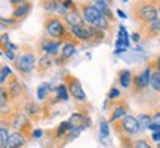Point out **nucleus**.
<instances>
[{"instance_id":"nucleus-28","label":"nucleus","mask_w":160,"mask_h":148,"mask_svg":"<svg viewBox=\"0 0 160 148\" xmlns=\"http://www.w3.org/2000/svg\"><path fill=\"white\" fill-rule=\"evenodd\" d=\"M13 74L15 73L12 71V68L8 64H2V67H0V85L5 86L8 83V80L11 79Z\"/></svg>"},{"instance_id":"nucleus-37","label":"nucleus","mask_w":160,"mask_h":148,"mask_svg":"<svg viewBox=\"0 0 160 148\" xmlns=\"http://www.w3.org/2000/svg\"><path fill=\"white\" fill-rule=\"evenodd\" d=\"M131 39H132V42H133V43H137V45H138V43L142 40V34H141L139 31H135V33H132V34H131Z\"/></svg>"},{"instance_id":"nucleus-29","label":"nucleus","mask_w":160,"mask_h":148,"mask_svg":"<svg viewBox=\"0 0 160 148\" xmlns=\"http://www.w3.org/2000/svg\"><path fill=\"white\" fill-rule=\"evenodd\" d=\"M2 28L3 30H6L8 28V31L9 30H13V28H18L19 25H21V21H18V19H15L13 17H11V18H5V17H2Z\"/></svg>"},{"instance_id":"nucleus-20","label":"nucleus","mask_w":160,"mask_h":148,"mask_svg":"<svg viewBox=\"0 0 160 148\" xmlns=\"http://www.w3.org/2000/svg\"><path fill=\"white\" fill-rule=\"evenodd\" d=\"M117 83H119L123 89H128L131 91L132 89V83H133V74H132L131 70L123 68L117 73Z\"/></svg>"},{"instance_id":"nucleus-25","label":"nucleus","mask_w":160,"mask_h":148,"mask_svg":"<svg viewBox=\"0 0 160 148\" xmlns=\"http://www.w3.org/2000/svg\"><path fill=\"white\" fill-rule=\"evenodd\" d=\"M95 7H97L98 11L102 13L104 17H107L111 21V22H116V17H114V12L111 11V6L108 3H105V2H99V3H95Z\"/></svg>"},{"instance_id":"nucleus-44","label":"nucleus","mask_w":160,"mask_h":148,"mask_svg":"<svg viewBox=\"0 0 160 148\" xmlns=\"http://www.w3.org/2000/svg\"><path fill=\"white\" fill-rule=\"evenodd\" d=\"M156 5H157V19L160 21V0H156Z\"/></svg>"},{"instance_id":"nucleus-1","label":"nucleus","mask_w":160,"mask_h":148,"mask_svg":"<svg viewBox=\"0 0 160 148\" xmlns=\"http://www.w3.org/2000/svg\"><path fill=\"white\" fill-rule=\"evenodd\" d=\"M37 51L30 45H22L17 53V59L13 61V67L17 74L22 79H28L37 68Z\"/></svg>"},{"instance_id":"nucleus-9","label":"nucleus","mask_w":160,"mask_h":148,"mask_svg":"<svg viewBox=\"0 0 160 148\" xmlns=\"http://www.w3.org/2000/svg\"><path fill=\"white\" fill-rule=\"evenodd\" d=\"M70 34L73 36L79 43H88V45H93V40L97 37V28L89 27L88 24L83 25H76V27H70Z\"/></svg>"},{"instance_id":"nucleus-38","label":"nucleus","mask_w":160,"mask_h":148,"mask_svg":"<svg viewBox=\"0 0 160 148\" xmlns=\"http://www.w3.org/2000/svg\"><path fill=\"white\" fill-rule=\"evenodd\" d=\"M150 62L153 64V68L154 70H157V71H160V53L157 55V57L154 58V59H151Z\"/></svg>"},{"instance_id":"nucleus-32","label":"nucleus","mask_w":160,"mask_h":148,"mask_svg":"<svg viewBox=\"0 0 160 148\" xmlns=\"http://www.w3.org/2000/svg\"><path fill=\"white\" fill-rule=\"evenodd\" d=\"M133 148H154V147H153V144L150 142V139H147V138H138L135 141V147Z\"/></svg>"},{"instance_id":"nucleus-22","label":"nucleus","mask_w":160,"mask_h":148,"mask_svg":"<svg viewBox=\"0 0 160 148\" xmlns=\"http://www.w3.org/2000/svg\"><path fill=\"white\" fill-rule=\"evenodd\" d=\"M9 136H11V126L6 121V119H2V123H0V148H8Z\"/></svg>"},{"instance_id":"nucleus-45","label":"nucleus","mask_w":160,"mask_h":148,"mask_svg":"<svg viewBox=\"0 0 160 148\" xmlns=\"http://www.w3.org/2000/svg\"><path fill=\"white\" fill-rule=\"evenodd\" d=\"M122 2H123V3H128V2H129V0H122Z\"/></svg>"},{"instance_id":"nucleus-18","label":"nucleus","mask_w":160,"mask_h":148,"mask_svg":"<svg viewBox=\"0 0 160 148\" xmlns=\"http://www.w3.org/2000/svg\"><path fill=\"white\" fill-rule=\"evenodd\" d=\"M33 11V2H25L22 5L17 6V7H13L12 9V17L18 19V21H24L25 18L30 15V12Z\"/></svg>"},{"instance_id":"nucleus-12","label":"nucleus","mask_w":160,"mask_h":148,"mask_svg":"<svg viewBox=\"0 0 160 148\" xmlns=\"http://www.w3.org/2000/svg\"><path fill=\"white\" fill-rule=\"evenodd\" d=\"M13 111H15V107H13V102L11 101L9 93L6 91V86H2V89H0V113H2V119L9 117Z\"/></svg>"},{"instance_id":"nucleus-6","label":"nucleus","mask_w":160,"mask_h":148,"mask_svg":"<svg viewBox=\"0 0 160 148\" xmlns=\"http://www.w3.org/2000/svg\"><path fill=\"white\" fill-rule=\"evenodd\" d=\"M113 129H114V133L117 136H137L138 133H141L142 129H141V125L135 116L132 114H128L126 117H123L122 120L116 121L113 125Z\"/></svg>"},{"instance_id":"nucleus-15","label":"nucleus","mask_w":160,"mask_h":148,"mask_svg":"<svg viewBox=\"0 0 160 148\" xmlns=\"http://www.w3.org/2000/svg\"><path fill=\"white\" fill-rule=\"evenodd\" d=\"M43 108H45V107H43V105H40V104H37V102H34V101H33V99H27V101H25V102H24V105H22V111L25 114H27V116H28L30 119L33 120V121H36V120L39 119L40 116H42V113H43Z\"/></svg>"},{"instance_id":"nucleus-35","label":"nucleus","mask_w":160,"mask_h":148,"mask_svg":"<svg viewBox=\"0 0 160 148\" xmlns=\"http://www.w3.org/2000/svg\"><path fill=\"white\" fill-rule=\"evenodd\" d=\"M65 62H67V59H65L62 55H58V57L53 58V64H55L57 67H62Z\"/></svg>"},{"instance_id":"nucleus-11","label":"nucleus","mask_w":160,"mask_h":148,"mask_svg":"<svg viewBox=\"0 0 160 148\" xmlns=\"http://www.w3.org/2000/svg\"><path fill=\"white\" fill-rule=\"evenodd\" d=\"M129 114V105L126 102V99H119L113 102V108L110 110V116H108V121L111 125H114L116 121L122 120L123 117H126Z\"/></svg>"},{"instance_id":"nucleus-36","label":"nucleus","mask_w":160,"mask_h":148,"mask_svg":"<svg viewBox=\"0 0 160 148\" xmlns=\"http://www.w3.org/2000/svg\"><path fill=\"white\" fill-rule=\"evenodd\" d=\"M45 136V132L43 129H34L33 133H31V139H40V138Z\"/></svg>"},{"instance_id":"nucleus-10","label":"nucleus","mask_w":160,"mask_h":148,"mask_svg":"<svg viewBox=\"0 0 160 148\" xmlns=\"http://www.w3.org/2000/svg\"><path fill=\"white\" fill-rule=\"evenodd\" d=\"M64 83L68 87L70 95L74 98L77 102H86V93L83 91V87H82V83H80L79 77H76L74 74L67 71V73L64 74Z\"/></svg>"},{"instance_id":"nucleus-19","label":"nucleus","mask_w":160,"mask_h":148,"mask_svg":"<svg viewBox=\"0 0 160 148\" xmlns=\"http://www.w3.org/2000/svg\"><path fill=\"white\" fill-rule=\"evenodd\" d=\"M77 45H79V42L73 37V36L70 34V37L65 42H64L62 45V49H61V55H62L67 61H68L70 58L73 57L76 53V51H77Z\"/></svg>"},{"instance_id":"nucleus-31","label":"nucleus","mask_w":160,"mask_h":148,"mask_svg":"<svg viewBox=\"0 0 160 148\" xmlns=\"http://www.w3.org/2000/svg\"><path fill=\"white\" fill-rule=\"evenodd\" d=\"M122 98H123V95H122V92L119 91V87L111 86L108 93H107V99H110L111 102H116V101H119V99H122Z\"/></svg>"},{"instance_id":"nucleus-40","label":"nucleus","mask_w":160,"mask_h":148,"mask_svg":"<svg viewBox=\"0 0 160 148\" xmlns=\"http://www.w3.org/2000/svg\"><path fill=\"white\" fill-rule=\"evenodd\" d=\"M8 2H9V5H11V6H12V9H13V7H17V6L22 5V3L28 2V0H8Z\"/></svg>"},{"instance_id":"nucleus-14","label":"nucleus","mask_w":160,"mask_h":148,"mask_svg":"<svg viewBox=\"0 0 160 148\" xmlns=\"http://www.w3.org/2000/svg\"><path fill=\"white\" fill-rule=\"evenodd\" d=\"M62 19H64V22H65V25H67L68 28L70 27H76V25H83V24H86L85 19H83V17H82V12H80L77 3L71 7V11H70Z\"/></svg>"},{"instance_id":"nucleus-27","label":"nucleus","mask_w":160,"mask_h":148,"mask_svg":"<svg viewBox=\"0 0 160 148\" xmlns=\"http://www.w3.org/2000/svg\"><path fill=\"white\" fill-rule=\"evenodd\" d=\"M138 121H139V125H141V129L144 131H147L150 127V125L153 123V113L151 111H147V113H139L137 116Z\"/></svg>"},{"instance_id":"nucleus-5","label":"nucleus","mask_w":160,"mask_h":148,"mask_svg":"<svg viewBox=\"0 0 160 148\" xmlns=\"http://www.w3.org/2000/svg\"><path fill=\"white\" fill-rule=\"evenodd\" d=\"M5 86H6L8 93H9L11 101L13 102L15 110H21L24 102L28 99V96H27V91H25V87H24L22 81L19 80V76H18V74H13L11 79L8 80V83H6Z\"/></svg>"},{"instance_id":"nucleus-2","label":"nucleus","mask_w":160,"mask_h":148,"mask_svg":"<svg viewBox=\"0 0 160 148\" xmlns=\"http://www.w3.org/2000/svg\"><path fill=\"white\" fill-rule=\"evenodd\" d=\"M131 17L133 22L141 28L157 19V5L156 0H133L131 5Z\"/></svg>"},{"instance_id":"nucleus-8","label":"nucleus","mask_w":160,"mask_h":148,"mask_svg":"<svg viewBox=\"0 0 160 148\" xmlns=\"http://www.w3.org/2000/svg\"><path fill=\"white\" fill-rule=\"evenodd\" d=\"M62 45H64V42H61V40L51 39V37H48L46 34H43L37 40V43H36V51H37L39 55L58 57L61 49H62Z\"/></svg>"},{"instance_id":"nucleus-21","label":"nucleus","mask_w":160,"mask_h":148,"mask_svg":"<svg viewBox=\"0 0 160 148\" xmlns=\"http://www.w3.org/2000/svg\"><path fill=\"white\" fill-rule=\"evenodd\" d=\"M53 58L55 57H51V55H39V59H37V73L40 76L46 74L49 70H51L53 64Z\"/></svg>"},{"instance_id":"nucleus-33","label":"nucleus","mask_w":160,"mask_h":148,"mask_svg":"<svg viewBox=\"0 0 160 148\" xmlns=\"http://www.w3.org/2000/svg\"><path fill=\"white\" fill-rule=\"evenodd\" d=\"M2 52H3V55H5L9 61H12V62L17 59V53H18V52H13V51H11V49H8V47H2Z\"/></svg>"},{"instance_id":"nucleus-46","label":"nucleus","mask_w":160,"mask_h":148,"mask_svg":"<svg viewBox=\"0 0 160 148\" xmlns=\"http://www.w3.org/2000/svg\"><path fill=\"white\" fill-rule=\"evenodd\" d=\"M156 148H160V144H157V145H156Z\"/></svg>"},{"instance_id":"nucleus-42","label":"nucleus","mask_w":160,"mask_h":148,"mask_svg":"<svg viewBox=\"0 0 160 148\" xmlns=\"http://www.w3.org/2000/svg\"><path fill=\"white\" fill-rule=\"evenodd\" d=\"M8 42H11V40H9V34H8V33H3V34H2V46L6 45Z\"/></svg>"},{"instance_id":"nucleus-13","label":"nucleus","mask_w":160,"mask_h":148,"mask_svg":"<svg viewBox=\"0 0 160 148\" xmlns=\"http://www.w3.org/2000/svg\"><path fill=\"white\" fill-rule=\"evenodd\" d=\"M138 31L142 34L144 40H154V39H160V21L154 19L153 22L144 25L141 28H138Z\"/></svg>"},{"instance_id":"nucleus-26","label":"nucleus","mask_w":160,"mask_h":148,"mask_svg":"<svg viewBox=\"0 0 160 148\" xmlns=\"http://www.w3.org/2000/svg\"><path fill=\"white\" fill-rule=\"evenodd\" d=\"M110 125L111 123L105 117L99 120V141H101V144L105 142V139L110 136Z\"/></svg>"},{"instance_id":"nucleus-4","label":"nucleus","mask_w":160,"mask_h":148,"mask_svg":"<svg viewBox=\"0 0 160 148\" xmlns=\"http://www.w3.org/2000/svg\"><path fill=\"white\" fill-rule=\"evenodd\" d=\"M43 28H45V34L51 39L55 40H65L70 37V30L65 25L62 17L59 15H48L43 19Z\"/></svg>"},{"instance_id":"nucleus-24","label":"nucleus","mask_w":160,"mask_h":148,"mask_svg":"<svg viewBox=\"0 0 160 148\" xmlns=\"http://www.w3.org/2000/svg\"><path fill=\"white\" fill-rule=\"evenodd\" d=\"M53 93V86H51L49 83H42V85L37 87V99L39 101H43V102H46L49 98H51V95Z\"/></svg>"},{"instance_id":"nucleus-43","label":"nucleus","mask_w":160,"mask_h":148,"mask_svg":"<svg viewBox=\"0 0 160 148\" xmlns=\"http://www.w3.org/2000/svg\"><path fill=\"white\" fill-rule=\"evenodd\" d=\"M117 17L122 18V19H126V18H128V15H126V13L122 11V9H117Z\"/></svg>"},{"instance_id":"nucleus-17","label":"nucleus","mask_w":160,"mask_h":148,"mask_svg":"<svg viewBox=\"0 0 160 148\" xmlns=\"http://www.w3.org/2000/svg\"><path fill=\"white\" fill-rule=\"evenodd\" d=\"M30 138L22 132H11V136L8 141V148H25Z\"/></svg>"},{"instance_id":"nucleus-34","label":"nucleus","mask_w":160,"mask_h":148,"mask_svg":"<svg viewBox=\"0 0 160 148\" xmlns=\"http://www.w3.org/2000/svg\"><path fill=\"white\" fill-rule=\"evenodd\" d=\"M151 113H153V125L160 127V108H156Z\"/></svg>"},{"instance_id":"nucleus-39","label":"nucleus","mask_w":160,"mask_h":148,"mask_svg":"<svg viewBox=\"0 0 160 148\" xmlns=\"http://www.w3.org/2000/svg\"><path fill=\"white\" fill-rule=\"evenodd\" d=\"M151 141L157 145L160 144V132H151Z\"/></svg>"},{"instance_id":"nucleus-3","label":"nucleus","mask_w":160,"mask_h":148,"mask_svg":"<svg viewBox=\"0 0 160 148\" xmlns=\"http://www.w3.org/2000/svg\"><path fill=\"white\" fill-rule=\"evenodd\" d=\"M77 6H79L80 12H82V17L85 19V22L89 27H93V28L105 31V33H110L113 30V22L107 17H104L102 13L95 7V5L82 0V2L77 3Z\"/></svg>"},{"instance_id":"nucleus-41","label":"nucleus","mask_w":160,"mask_h":148,"mask_svg":"<svg viewBox=\"0 0 160 148\" xmlns=\"http://www.w3.org/2000/svg\"><path fill=\"white\" fill-rule=\"evenodd\" d=\"M85 2H89V3H92V5H95V3H99V2H105V3H108L110 6L114 3V0H85Z\"/></svg>"},{"instance_id":"nucleus-30","label":"nucleus","mask_w":160,"mask_h":148,"mask_svg":"<svg viewBox=\"0 0 160 148\" xmlns=\"http://www.w3.org/2000/svg\"><path fill=\"white\" fill-rule=\"evenodd\" d=\"M150 89L156 93H160V71L153 70L151 79H150Z\"/></svg>"},{"instance_id":"nucleus-7","label":"nucleus","mask_w":160,"mask_h":148,"mask_svg":"<svg viewBox=\"0 0 160 148\" xmlns=\"http://www.w3.org/2000/svg\"><path fill=\"white\" fill-rule=\"evenodd\" d=\"M153 64L148 62L144 67L138 74H133V83H132V89L131 93L133 95H139L144 93L145 91L150 89V79H151V74H153Z\"/></svg>"},{"instance_id":"nucleus-16","label":"nucleus","mask_w":160,"mask_h":148,"mask_svg":"<svg viewBox=\"0 0 160 148\" xmlns=\"http://www.w3.org/2000/svg\"><path fill=\"white\" fill-rule=\"evenodd\" d=\"M62 3L64 0H39V5L45 12V17H48V15H58Z\"/></svg>"},{"instance_id":"nucleus-23","label":"nucleus","mask_w":160,"mask_h":148,"mask_svg":"<svg viewBox=\"0 0 160 148\" xmlns=\"http://www.w3.org/2000/svg\"><path fill=\"white\" fill-rule=\"evenodd\" d=\"M53 95L58 98L59 102H67L68 98L71 96L70 92H68V87H67L65 83H59V85L53 86Z\"/></svg>"}]
</instances>
